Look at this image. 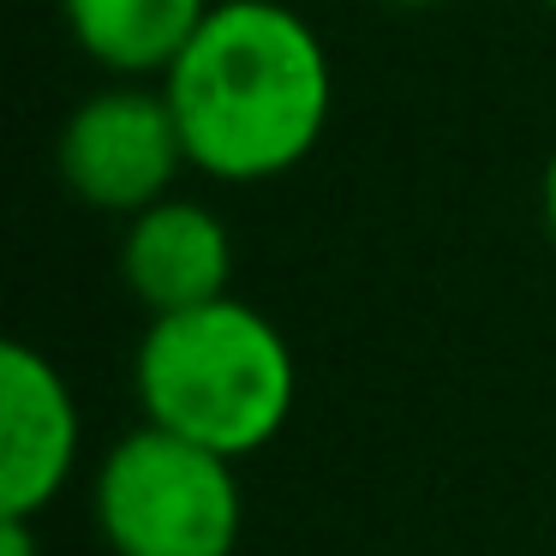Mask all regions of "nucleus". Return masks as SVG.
<instances>
[{
    "label": "nucleus",
    "mask_w": 556,
    "mask_h": 556,
    "mask_svg": "<svg viewBox=\"0 0 556 556\" xmlns=\"http://www.w3.org/2000/svg\"><path fill=\"white\" fill-rule=\"evenodd\" d=\"M186 162L210 180H281L317 150L336 109V66L288 0H216L162 78Z\"/></svg>",
    "instance_id": "obj_1"
},
{
    "label": "nucleus",
    "mask_w": 556,
    "mask_h": 556,
    "mask_svg": "<svg viewBox=\"0 0 556 556\" xmlns=\"http://www.w3.org/2000/svg\"><path fill=\"white\" fill-rule=\"evenodd\" d=\"M138 407L150 425L245 460L281 437L300 395L293 348L257 305L210 300L192 312L150 317L132 359Z\"/></svg>",
    "instance_id": "obj_2"
},
{
    "label": "nucleus",
    "mask_w": 556,
    "mask_h": 556,
    "mask_svg": "<svg viewBox=\"0 0 556 556\" xmlns=\"http://www.w3.org/2000/svg\"><path fill=\"white\" fill-rule=\"evenodd\" d=\"M97 527L114 556H233L245 527L240 472L144 419L97 467Z\"/></svg>",
    "instance_id": "obj_3"
},
{
    "label": "nucleus",
    "mask_w": 556,
    "mask_h": 556,
    "mask_svg": "<svg viewBox=\"0 0 556 556\" xmlns=\"http://www.w3.org/2000/svg\"><path fill=\"white\" fill-rule=\"evenodd\" d=\"M180 168H186L180 121H174L168 97L144 90L138 78L97 90L61 126V180L90 210L138 216V210L168 198Z\"/></svg>",
    "instance_id": "obj_4"
},
{
    "label": "nucleus",
    "mask_w": 556,
    "mask_h": 556,
    "mask_svg": "<svg viewBox=\"0 0 556 556\" xmlns=\"http://www.w3.org/2000/svg\"><path fill=\"white\" fill-rule=\"evenodd\" d=\"M78 467V401L30 341L0 348V515L37 520Z\"/></svg>",
    "instance_id": "obj_5"
},
{
    "label": "nucleus",
    "mask_w": 556,
    "mask_h": 556,
    "mask_svg": "<svg viewBox=\"0 0 556 556\" xmlns=\"http://www.w3.org/2000/svg\"><path fill=\"white\" fill-rule=\"evenodd\" d=\"M121 281L150 317L228 300V281H233L228 222L210 204H192V198H162V204L126 216Z\"/></svg>",
    "instance_id": "obj_6"
},
{
    "label": "nucleus",
    "mask_w": 556,
    "mask_h": 556,
    "mask_svg": "<svg viewBox=\"0 0 556 556\" xmlns=\"http://www.w3.org/2000/svg\"><path fill=\"white\" fill-rule=\"evenodd\" d=\"M66 30L114 78H168L216 0H61Z\"/></svg>",
    "instance_id": "obj_7"
},
{
    "label": "nucleus",
    "mask_w": 556,
    "mask_h": 556,
    "mask_svg": "<svg viewBox=\"0 0 556 556\" xmlns=\"http://www.w3.org/2000/svg\"><path fill=\"white\" fill-rule=\"evenodd\" d=\"M0 556H42L37 551V520L0 515Z\"/></svg>",
    "instance_id": "obj_8"
},
{
    "label": "nucleus",
    "mask_w": 556,
    "mask_h": 556,
    "mask_svg": "<svg viewBox=\"0 0 556 556\" xmlns=\"http://www.w3.org/2000/svg\"><path fill=\"white\" fill-rule=\"evenodd\" d=\"M544 228H551V240H556V156H551V168H544Z\"/></svg>",
    "instance_id": "obj_9"
},
{
    "label": "nucleus",
    "mask_w": 556,
    "mask_h": 556,
    "mask_svg": "<svg viewBox=\"0 0 556 556\" xmlns=\"http://www.w3.org/2000/svg\"><path fill=\"white\" fill-rule=\"evenodd\" d=\"M383 7H395V13H425V7H443V0H383Z\"/></svg>",
    "instance_id": "obj_10"
},
{
    "label": "nucleus",
    "mask_w": 556,
    "mask_h": 556,
    "mask_svg": "<svg viewBox=\"0 0 556 556\" xmlns=\"http://www.w3.org/2000/svg\"><path fill=\"white\" fill-rule=\"evenodd\" d=\"M544 7H556V0H544Z\"/></svg>",
    "instance_id": "obj_11"
}]
</instances>
